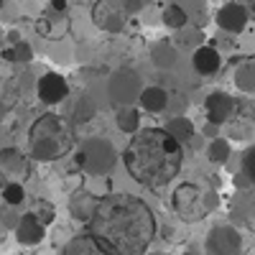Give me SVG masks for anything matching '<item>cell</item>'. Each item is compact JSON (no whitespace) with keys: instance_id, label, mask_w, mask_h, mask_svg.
<instances>
[{"instance_id":"cell-33","label":"cell","mask_w":255,"mask_h":255,"mask_svg":"<svg viewBox=\"0 0 255 255\" xmlns=\"http://www.w3.org/2000/svg\"><path fill=\"white\" fill-rule=\"evenodd\" d=\"M3 59H5V61H15V51H13V49H5V51H3Z\"/></svg>"},{"instance_id":"cell-24","label":"cell","mask_w":255,"mask_h":255,"mask_svg":"<svg viewBox=\"0 0 255 255\" xmlns=\"http://www.w3.org/2000/svg\"><path fill=\"white\" fill-rule=\"evenodd\" d=\"M0 197H3V202L8 207H18V204L26 202V189L20 181H8V184L0 186Z\"/></svg>"},{"instance_id":"cell-12","label":"cell","mask_w":255,"mask_h":255,"mask_svg":"<svg viewBox=\"0 0 255 255\" xmlns=\"http://www.w3.org/2000/svg\"><path fill=\"white\" fill-rule=\"evenodd\" d=\"M100 199H102V197L92 194V191H90V189H84V186L74 189L72 194H69V202H67V207H69V215H72L77 222L87 225V222L92 220V215H95V209H97Z\"/></svg>"},{"instance_id":"cell-26","label":"cell","mask_w":255,"mask_h":255,"mask_svg":"<svg viewBox=\"0 0 255 255\" xmlns=\"http://www.w3.org/2000/svg\"><path fill=\"white\" fill-rule=\"evenodd\" d=\"M227 128V138L230 140H243V138H250V125L248 120H235V118H230L225 123Z\"/></svg>"},{"instance_id":"cell-13","label":"cell","mask_w":255,"mask_h":255,"mask_svg":"<svg viewBox=\"0 0 255 255\" xmlns=\"http://www.w3.org/2000/svg\"><path fill=\"white\" fill-rule=\"evenodd\" d=\"M44 238H46V225L38 220L36 212H26V215H20V220L15 222V240L20 245L33 248Z\"/></svg>"},{"instance_id":"cell-9","label":"cell","mask_w":255,"mask_h":255,"mask_svg":"<svg viewBox=\"0 0 255 255\" xmlns=\"http://www.w3.org/2000/svg\"><path fill=\"white\" fill-rule=\"evenodd\" d=\"M36 95L44 105H59L69 97V82L59 72H46L36 82Z\"/></svg>"},{"instance_id":"cell-37","label":"cell","mask_w":255,"mask_h":255,"mask_svg":"<svg viewBox=\"0 0 255 255\" xmlns=\"http://www.w3.org/2000/svg\"><path fill=\"white\" fill-rule=\"evenodd\" d=\"M184 255H197V253H184Z\"/></svg>"},{"instance_id":"cell-28","label":"cell","mask_w":255,"mask_h":255,"mask_svg":"<svg viewBox=\"0 0 255 255\" xmlns=\"http://www.w3.org/2000/svg\"><path fill=\"white\" fill-rule=\"evenodd\" d=\"M33 212L38 215V220L44 222V225H51V222H54V217H56V209H54V204H51L49 199H38Z\"/></svg>"},{"instance_id":"cell-15","label":"cell","mask_w":255,"mask_h":255,"mask_svg":"<svg viewBox=\"0 0 255 255\" xmlns=\"http://www.w3.org/2000/svg\"><path fill=\"white\" fill-rule=\"evenodd\" d=\"M168 100H171V95H168L161 84H148V87H143L140 95H138V108L143 113L158 115V113L168 110Z\"/></svg>"},{"instance_id":"cell-2","label":"cell","mask_w":255,"mask_h":255,"mask_svg":"<svg viewBox=\"0 0 255 255\" xmlns=\"http://www.w3.org/2000/svg\"><path fill=\"white\" fill-rule=\"evenodd\" d=\"M123 166L145 189L168 186L184 166V145L166 128H140L123 151Z\"/></svg>"},{"instance_id":"cell-10","label":"cell","mask_w":255,"mask_h":255,"mask_svg":"<svg viewBox=\"0 0 255 255\" xmlns=\"http://www.w3.org/2000/svg\"><path fill=\"white\" fill-rule=\"evenodd\" d=\"M250 10L245 3H238V0H232V3H225L220 10H217V26L225 31V33H243L245 26L250 23Z\"/></svg>"},{"instance_id":"cell-4","label":"cell","mask_w":255,"mask_h":255,"mask_svg":"<svg viewBox=\"0 0 255 255\" xmlns=\"http://www.w3.org/2000/svg\"><path fill=\"white\" fill-rule=\"evenodd\" d=\"M171 202H174L176 215L184 222H199L209 215L212 209H217L220 197L212 189H202V186L191 184V181H184L174 189Z\"/></svg>"},{"instance_id":"cell-7","label":"cell","mask_w":255,"mask_h":255,"mask_svg":"<svg viewBox=\"0 0 255 255\" xmlns=\"http://www.w3.org/2000/svg\"><path fill=\"white\" fill-rule=\"evenodd\" d=\"M140 90H143L140 77L133 69H120L108 82V97H110L113 105H118V108H123V105H133V102L138 105Z\"/></svg>"},{"instance_id":"cell-36","label":"cell","mask_w":255,"mask_h":255,"mask_svg":"<svg viewBox=\"0 0 255 255\" xmlns=\"http://www.w3.org/2000/svg\"><path fill=\"white\" fill-rule=\"evenodd\" d=\"M3 5H5V0H0V8H3Z\"/></svg>"},{"instance_id":"cell-25","label":"cell","mask_w":255,"mask_h":255,"mask_svg":"<svg viewBox=\"0 0 255 255\" xmlns=\"http://www.w3.org/2000/svg\"><path fill=\"white\" fill-rule=\"evenodd\" d=\"M240 174L245 176L248 184L255 186V143L250 148H245L243 151V163H240Z\"/></svg>"},{"instance_id":"cell-32","label":"cell","mask_w":255,"mask_h":255,"mask_svg":"<svg viewBox=\"0 0 255 255\" xmlns=\"http://www.w3.org/2000/svg\"><path fill=\"white\" fill-rule=\"evenodd\" d=\"M67 8H69L67 0H51V10L54 13H67Z\"/></svg>"},{"instance_id":"cell-31","label":"cell","mask_w":255,"mask_h":255,"mask_svg":"<svg viewBox=\"0 0 255 255\" xmlns=\"http://www.w3.org/2000/svg\"><path fill=\"white\" fill-rule=\"evenodd\" d=\"M202 133L212 140V138H217V135H220V125H215V123H209V120H207V125H204V130H202Z\"/></svg>"},{"instance_id":"cell-6","label":"cell","mask_w":255,"mask_h":255,"mask_svg":"<svg viewBox=\"0 0 255 255\" xmlns=\"http://www.w3.org/2000/svg\"><path fill=\"white\" fill-rule=\"evenodd\" d=\"M243 235L235 225H215L204 238V255H243Z\"/></svg>"},{"instance_id":"cell-22","label":"cell","mask_w":255,"mask_h":255,"mask_svg":"<svg viewBox=\"0 0 255 255\" xmlns=\"http://www.w3.org/2000/svg\"><path fill=\"white\" fill-rule=\"evenodd\" d=\"M166 130L171 133V135H174L181 145H184V143H189L191 138L197 135V128H194V123H191L186 115H174L171 120L166 123Z\"/></svg>"},{"instance_id":"cell-11","label":"cell","mask_w":255,"mask_h":255,"mask_svg":"<svg viewBox=\"0 0 255 255\" xmlns=\"http://www.w3.org/2000/svg\"><path fill=\"white\" fill-rule=\"evenodd\" d=\"M235 110H238V102H235V97L227 95V92H212L204 100V115H207V120L220 125V128L230 118H235Z\"/></svg>"},{"instance_id":"cell-5","label":"cell","mask_w":255,"mask_h":255,"mask_svg":"<svg viewBox=\"0 0 255 255\" xmlns=\"http://www.w3.org/2000/svg\"><path fill=\"white\" fill-rule=\"evenodd\" d=\"M77 166L92 176L110 174L118 166V151L108 138H87L74 156Z\"/></svg>"},{"instance_id":"cell-19","label":"cell","mask_w":255,"mask_h":255,"mask_svg":"<svg viewBox=\"0 0 255 255\" xmlns=\"http://www.w3.org/2000/svg\"><path fill=\"white\" fill-rule=\"evenodd\" d=\"M151 61L156 64L158 69H171L174 64L179 61V46L174 44V41H158V44L151 49Z\"/></svg>"},{"instance_id":"cell-1","label":"cell","mask_w":255,"mask_h":255,"mask_svg":"<svg viewBox=\"0 0 255 255\" xmlns=\"http://www.w3.org/2000/svg\"><path fill=\"white\" fill-rule=\"evenodd\" d=\"M87 230L115 255H143L156 238V217L140 197L118 191L100 199Z\"/></svg>"},{"instance_id":"cell-34","label":"cell","mask_w":255,"mask_h":255,"mask_svg":"<svg viewBox=\"0 0 255 255\" xmlns=\"http://www.w3.org/2000/svg\"><path fill=\"white\" fill-rule=\"evenodd\" d=\"M245 5H248V10H250V15L255 18V0H245Z\"/></svg>"},{"instance_id":"cell-14","label":"cell","mask_w":255,"mask_h":255,"mask_svg":"<svg viewBox=\"0 0 255 255\" xmlns=\"http://www.w3.org/2000/svg\"><path fill=\"white\" fill-rule=\"evenodd\" d=\"M59 255H115L110 248H105L92 232H79V235H74L67 245L61 248Z\"/></svg>"},{"instance_id":"cell-30","label":"cell","mask_w":255,"mask_h":255,"mask_svg":"<svg viewBox=\"0 0 255 255\" xmlns=\"http://www.w3.org/2000/svg\"><path fill=\"white\" fill-rule=\"evenodd\" d=\"M123 8L128 15H135L138 10H143V0H123Z\"/></svg>"},{"instance_id":"cell-35","label":"cell","mask_w":255,"mask_h":255,"mask_svg":"<svg viewBox=\"0 0 255 255\" xmlns=\"http://www.w3.org/2000/svg\"><path fill=\"white\" fill-rule=\"evenodd\" d=\"M148 255H168V253H148Z\"/></svg>"},{"instance_id":"cell-23","label":"cell","mask_w":255,"mask_h":255,"mask_svg":"<svg viewBox=\"0 0 255 255\" xmlns=\"http://www.w3.org/2000/svg\"><path fill=\"white\" fill-rule=\"evenodd\" d=\"M161 20H163V26L166 28H171V31H181L189 26V10L179 3H171V5H166L163 13H161Z\"/></svg>"},{"instance_id":"cell-18","label":"cell","mask_w":255,"mask_h":255,"mask_svg":"<svg viewBox=\"0 0 255 255\" xmlns=\"http://www.w3.org/2000/svg\"><path fill=\"white\" fill-rule=\"evenodd\" d=\"M115 125H118L120 133L135 135L140 128H143V123H140V108H138V105H123V108H118Z\"/></svg>"},{"instance_id":"cell-20","label":"cell","mask_w":255,"mask_h":255,"mask_svg":"<svg viewBox=\"0 0 255 255\" xmlns=\"http://www.w3.org/2000/svg\"><path fill=\"white\" fill-rule=\"evenodd\" d=\"M235 87L245 95L255 92V56L243 59L235 67Z\"/></svg>"},{"instance_id":"cell-16","label":"cell","mask_w":255,"mask_h":255,"mask_svg":"<svg viewBox=\"0 0 255 255\" xmlns=\"http://www.w3.org/2000/svg\"><path fill=\"white\" fill-rule=\"evenodd\" d=\"M191 67H194V72L199 77H212L217 74L220 67H222V56L215 46H197L194 54H191Z\"/></svg>"},{"instance_id":"cell-29","label":"cell","mask_w":255,"mask_h":255,"mask_svg":"<svg viewBox=\"0 0 255 255\" xmlns=\"http://www.w3.org/2000/svg\"><path fill=\"white\" fill-rule=\"evenodd\" d=\"M13 51H15V61H20V64H28L33 59V49H31L28 41H23V38H18L13 44Z\"/></svg>"},{"instance_id":"cell-21","label":"cell","mask_w":255,"mask_h":255,"mask_svg":"<svg viewBox=\"0 0 255 255\" xmlns=\"http://www.w3.org/2000/svg\"><path fill=\"white\" fill-rule=\"evenodd\" d=\"M207 158L209 163H217V166H227L232 158V143L227 135H217L207 143Z\"/></svg>"},{"instance_id":"cell-27","label":"cell","mask_w":255,"mask_h":255,"mask_svg":"<svg viewBox=\"0 0 255 255\" xmlns=\"http://www.w3.org/2000/svg\"><path fill=\"white\" fill-rule=\"evenodd\" d=\"M95 102L87 97V95H84V97H79L77 100V108H74V120H79V123H87L92 115H95Z\"/></svg>"},{"instance_id":"cell-8","label":"cell","mask_w":255,"mask_h":255,"mask_svg":"<svg viewBox=\"0 0 255 255\" xmlns=\"http://www.w3.org/2000/svg\"><path fill=\"white\" fill-rule=\"evenodd\" d=\"M92 20L100 31H108V33L125 31L128 13L123 8V0H97L92 8Z\"/></svg>"},{"instance_id":"cell-3","label":"cell","mask_w":255,"mask_h":255,"mask_svg":"<svg viewBox=\"0 0 255 255\" xmlns=\"http://www.w3.org/2000/svg\"><path fill=\"white\" fill-rule=\"evenodd\" d=\"M28 148L41 163L59 161L74 148V128L56 113H44L28 128Z\"/></svg>"},{"instance_id":"cell-17","label":"cell","mask_w":255,"mask_h":255,"mask_svg":"<svg viewBox=\"0 0 255 255\" xmlns=\"http://www.w3.org/2000/svg\"><path fill=\"white\" fill-rule=\"evenodd\" d=\"M0 171H5L10 176H18V179H23L28 176L31 171V166H28V156L20 151V148H0Z\"/></svg>"}]
</instances>
